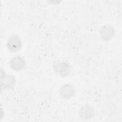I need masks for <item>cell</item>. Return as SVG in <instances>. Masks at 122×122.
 <instances>
[{
    "label": "cell",
    "mask_w": 122,
    "mask_h": 122,
    "mask_svg": "<svg viewBox=\"0 0 122 122\" xmlns=\"http://www.w3.org/2000/svg\"><path fill=\"white\" fill-rule=\"evenodd\" d=\"M16 82L14 75L6 73L2 69L0 73V86L1 90L10 89L13 87Z\"/></svg>",
    "instance_id": "cell-1"
},
{
    "label": "cell",
    "mask_w": 122,
    "mask_h": 122,
    "mask_svg": "<svg viewBox=\"0 0 122 122\" xmlns=\"http://www.w3.org/2000/svg\"><path fill=\"white\" fill-rule=\"evenodd\" d=\"M54 71L61 77L67 76L71 71V66L67 61H58L53 66Z\"/></svg>",
    "instance_id": "cell-2"
},
{
    "label": "cell",
    "mask_w": 122,
    "mask_h": 122,
    "mask_svg": "<svg viewBox=\"0 0 122 122\" xmlns=\"http://www.w3.org/2000/svg\"><path fill=\"white\" fill-rule=\"evenodd\" d=\"M22 42L20 37L13 34L10 36L7 42V49L11 52H17L21 48Z\"/></svg>",
    "instance_id": "cell-3"
},
{
    "label": "cell",
    "mask_w": 122,
    "mask_h": 122,
    "mask_svg": "<svg viewBox=\"0 0 122 122\" xmlns=\"http://www.w3.org/2000/svg\"><path fill=\"white\" fill-rule=\"evenodd\" d=\"M76 90L74 87L70 83H65L59 89V95L61 98L68 100L72 97L75 94Z\"/></svg>",
    "instance_id": "cell-4"
},
{
    "label": "cell",
    "mask_w": 122,
    "mask_h": 122,
    "mask_svg": "<svg viewBox=\"0 0 122 122\" xmlns=\"http://www.w3.org/2000/svg\"><path fill=\"white\" fill-rule=\"evenodd\" d=\"M95 113V110L92 105L86 104L81 107L79 111L80 118L84 121L88 120L93 117Z\"/></svg>",
    "instance_id": "cell-5"
},
{
    "label": "cell",
    "mask_w": 122,
    "mask_h": 122,
    "mask_svg": "<svg viewBox=\"0 0 122 122\" xmlns=\"http://www.w3.org/2000/svg\"><path fill=\"white\" fill-rule=\"evenodd\" d=\"M9 65L10 68L13 70L20 71L25 67L26 61L23 57L20 55H17L10 59Z\"/></svg>",
    "instance_id": "cell-6"
},
{
    "label": "cell",
    "mask_w": 122,
    "mask_h": 122,
    "mask_svg": "<svg viewBox=\"0 0 122 122\" xmlns=\"http://www.w3.org/2000/svg\"><path fill=\"white\" fill-rule=\"evenodd\" d=\"M99 33L102 40L108 41L114 37L115 30L112 26L110 25H105L101 28Z\"/></svg>",
    "instance_id": "cell-7"
},
{
    "label": "cell",
    "mask_w": 122,
    "mask_h": 122,
    "mask_svg": "<svg viewBox=\"0 0 122 122\" xmlns=\"http://www.w3.org/2000/svg\"><path fill=\"white\" fill-rule=\"evenodd\" d=\"M102 111L106 115H112L116 111V106L112 102H107L102 106Z\"/></svg>",
    "instance_id": "cell-8"
}]
</instances>
